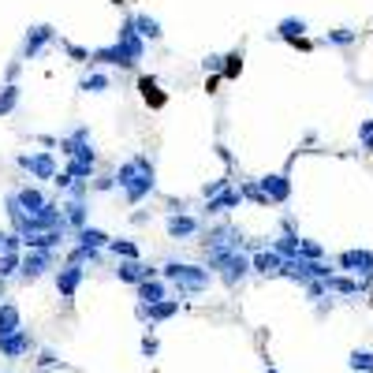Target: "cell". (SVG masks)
<instances>
[{"label":"cell","mask_w":373,"mask_h":373,"mask_svg":"<svg viewBox=\"0 0 373 373\" xmlns=\"http://www.w3.org/2000/svg\"><path fill=\"white\" fill-rule=\"evenodd\" d=\"M116 183L124 186L127 202H142V198L153 191V165L146 161V157H131V161L119 165Z\"/></svg>","instance_id":"obj_1"},{"label":"cell","mask_w":373,"mask_h":373,"mask_svg":"<svg viewBox=\"0 0 373 373\" xmlns=\"http://www.w3.org/2000/svg\"><path fill=\"white\" fill-rule=\"evenodd\" d=\"M165 280H172L179 291H202V288H209V269L183 265V261H168L165 265Z\"/></svg>","instance_id":"obj_2"},{"label":"cell","mask_w":373,"mask_h":373,"mask_svg":"<svg viewBox=\"0 0 373 373\" xmlns=\"http://www.w3.org/2000/svg\"><path fill=\"white\" fill-rule=\"evenodd\" d=\"M206 261H209V269H217L228 284H239L254 265H250V258L247 254H239V250H232V254H206Z\"/></svg>","instance_id":"obj_3"},{"label":"cell","mask_w":373,"mask_h":373,"mask_svg":"<svg viewBox=\"0 0 373 373\" xmlns=\"http://www.w3.org/2000/svg\"><path fill=\"white\" fill-rule=\"evenodd\" d=\"M116 45H119V52H124L127 68H135V64L142 60L146 45H142V34L135 30V19H127L124 26H119V37H116Z\"/></svg>","instance_id":"obj_4"},{"label":"cell","mask_w":373,"mask_h":373,"mask_svg":"<svg viewBox=\"0 0 373 373\" xmlns=\"http://www.w3.org/2000/svg\"><path fill=\"white\" fill-rule=\"evenodd\" d=\"M19 165L30 172L34 179H52V183H57V161H52L49 150H42V153H23Z\"/></svg>","instance_id":"obj_5"},{"label":"cell","mask_w":373,"mask_h":373,"mask_svg":"<svg viewBox=\"0 0 373 373\" xmlns=\"http://www.w3.org/2000/svg\"><path fill=\"white\" fill-rule=\"evenodd\" d=\"M340 269H348L355 280L358 276H373V250H343L340 254Z\"/></svg>","instance_id":"obj_6"},{"label":"cell","mask_w":373,"mask_h":373,"mask_svg":"<svg viewBox=\"0 0 373 373\" xmlns=\"http://www.w3.org/2000/svg\"><path fill=\"white\" fill-rule=\"evenodd\" d=\"M60 150L68 153L71 161H90V165H93V150H90V131H86V127H78L75 135L60 138Z\"/></svg>","instance_id":"obj_7"},{"label":"cell","mask_w":373,"mask_h":373,"mask_svg":"<svg viewBox=\"0 0 373 373\" xmlns=\"http://www.w3.org/2000/svg\"><path fill=\"white\" fill-rule=\"evenodd\" d=\"M52 269V250H26L23 254V280H37Z\"/></svg>","instance_id":"obj_8"},{"label":"cell","mask_w":373,"mask_h":373,"mask_svg":"<svg viewBox=\"0 0 373 373\" xmlns=\"http://www.w3.org/2000/svg\"><path fill=\"white\" fill-rule=\"evenodd\" d=\"M258 186H261V194H265V202H288V194H291V183H288V176H265V179H258Z\"/></svg>","instance_id":"obj_9"},{"label":"cell","mask_w":373,"mask_h":373,"mask_svg":"<svg viewBox=\"0 0 373 373\" xmlns=\"http://www.w3.org/2000/svg\"><path fill=\"white\" fill-rule=\"evenodd\" d=\"M179 310V299H168V302H157V306H142L138 302V317H142V321H150V325H157V321H168V317L172 314H176Z\"/></svg>","instance_id":"obj_10"},{"label":"cell","mask_w":373,"mask_h":373,"mask_svg":"<svg viewBox=\"0 0 373 373\" xmlns=\"http://www.w3.org/2000/svg\"><path fill=\"white\" fill-rule=\"evenodd\" d=\"M78 284H83V265H64V269L57 273V291L64 299H71L78 291Z\"/></svg>","instance_id":"obj_11"},{"label":"cell","mask_w":373,"mask_h":373,"mask_svg":"<svg viewBox=\"0 0 373 373\" xmlns=\"http://www.w3.org/2000/svg\"><path fill=\"white\" fill-rule=\"evenodd\" d=\"M250 265H254V269L261 273V276H276V273H284V258L276 254V250H258L254 258H250Z\"/></svg>","instance_id":"obj_12"},{"label":"cell","mask_w":373,"mask_h":373,"mask_svg":"<svg viewBox=\"0 0 373 373\" xmlns=\"http://www.w3.org/2000/svg\"><path fill=\"white\" fill-rule=\"evenodd\" d=\"M116 276L124 280V284H146V280H153V269L142 265V261H119Z\"/></svg>","instance_id":"obj_13"},{"label":"cell","mask_w":373,"mask_h":373,"mask_svg":"<svg viewBox=\"0 0 373 373\" xmlns=\"http://www.w3.org/2000/svg\"><path fill=\"white\" fill-rule=\"evenodd\" d=\"M16 202H19V209L26 213V217H34V213H42L49 206V198L42 191H34V186H23V191H16Z\"/></svg>","instance_id":"obj_14"},{"label":"cell","mask_w":373,"mask_h":373,"mask_svg":"<svg viewBox=\"0 0 373 373\" xmlns=\"http://www.w3.org/2000/svg\"><path fill=\"white\" fill-rule=\"evenodd\" d=\"M30 351V332H16V336H0V355L4 358H23Z\"/></svg>","instance_id":"obj_15"},{"label":"cell","mask_w":373,"mask_h":373,"mask_svg":"<svg viewBox=\"0 0 373 373\" xmlns=\"http://www.w3.org/2000/svg\"><path fill=\"white\" fill-rule=\"evenodd\" d=\"M138 299L142 306H157V302H168V288H165V280H146V284H138Z\"/></svg>","instance_id":"obj_16"},{"label":"cell","mask_w":373,"mask_h":373,"mask_svg":"<svg viewBox=\"0 0 373 373\" xmlns=\"http://www.w3.org/2000/svg\"><path fill=\"white\" fill-rule=\"evenodd\" d=\"M16 332H23L19 306L16 302H0V336H16Z\"/></svg>","instance_id":"obj_17"},{"label":"cell","mask_w":373,"mask_h":373,"mask_svg":"<svg viewBox=\"0 0 373 373\" xmlns=\"http://www.w3.org/2000/svg\"><path fill=\"white\" fill-rule=\"evenodd\" d=\"M49 42H52V26H34V30L26 34V45H23V52H26V57H37V52H42Z\"/></svg>","instance_id":"obj_18"},{"label":"cell","mask_w":373,"mask_h":373,"mask_svg":"<svg viewBox=\"0 0 373 373\" xmlns=\"http://www.w3.org/2000/svg\"><path fill=\"white\" fill-rule=\"evenodd\" d=\"M194 232H198L194 217H179V213H176V217H168V235L172 239H191Z\"/></svg>","instance_id":"obj_19"},{"label":"cell","mask_w":373,"mask_h":373,"mask_svg":"<svg viewBox=\"0 0 373 373\" xmlns=\"http://www.w3.org/2000/svg\"><path fill=\"white\" fill-rule=\"evenodd\" d=\"M239 202H243V191H235V186H228L224 194L209 198V213H228V209H235Z\"/></svg>","instance_id":"obj_20"},{"label":"cell","mask_w":373,"mask_h":373,"mask_svg":"<svg viewBox=\"0 0 373 373\" xmlns=\"http://www.w3.org/2000/svg\"><path fill=\"white\" fill-rule=\"evenodd\" d=\"M362 280H351V276H332L328 280V291H340V295H362Z\"/></svg>","instance_id":"obj_21"},{"label":"cell","mask_w":373,"mask_h":373,"mask_svg":"<svg viewBox=\"0 0 373 373\" xmlns=\"http://www.w3.org/2000/svg\"><path fill=\"white\" fill-rule=\"evenodd\" d=\"M78 247H86V250H101V247H109V235L97 232V228H83V232H78Z\"/></svg>","instance_id":"obj_22"},{"label":"cell","mask_w":373,"mask_h":373,"mask_svg":"<svg viewBox=\"0 0 373 373\" xmlns=\"http://www.w3.org/2000/svg\"><path fill=\"white\" fill-rule=\"evenodd\" d=\"M109 86H112V78H109V75H101V71L86 75L83 83H78V90H83V93H105Z\"/></svg>","instance_id":"obj_23"},{"label":"cell","mask_w":373,"mask_h":373,"mask_svg":"<svg viewBox=\"0 0 373 373\" xmlns=\"http://www.w3.org/2000/svg\"><path fill=\"white\" fill-rule=\"evenodd\" d=\"M64 217H68V220L75 224V228H78V232H83V228H86V206H83V202H78V198H71V202H68V206H64Z\"/></svg>","instance_id":"obj_24"},{"label":"cell","mask_w":373,"mask_h":373,"mask_svg":"<svg viewBox=\"0 0 373 373\" xmlns=\"http://www.w3.org/2000/svg\"><path fill=\"white\" fill-rule=\"evenodd\" d=\"M276 30H280V37H288V42H299V37L306 34V19H284Z\"/></svg>","instance_id":"obj_25"},{"label":"cell","mask_w":373,"mask_h":373,"mask_svg":"<svg viewBox=\"0 0 373 373\" xmlns=\"http://www.w3.org/2000/svg\"><path fill=\"white\" fill-rule=\"evenodd\" d=\"M135 30L142 37H150V42H157V37H161V23L150 19V16H135Z\"/></svg>","instance_id":"obj_26"},{"label":"cell","mask_w":373,"mask_h":373,"mask_svg":"<svg viewBox=\"0 0 373 373\" xmlns=\"http://www.w3.org/2000/svg\"><path fill=\"white\" fill-rule=\"evenodd\" d=\"M109 250H112L116 258H124V261H138V247L127 243V239H116V243H109Z\"/></svg>","instance_id":"obj_27"},{"label":"cell","mask_w":373,"mask_h":373,"mask_svg":"<svg viewBox=\"0 0 373 373\" xmlns=\"http://www.w3.org/2000/svg\"><path fill=\"white\" fill-rule=\"evenodd\" d=\"M16 105H19V86H16V83H8L4 90H0V116L11 112Z\"/></svg>","instance_id":"obj_28"},{"label":"cell","mask_w":373,"mask_h":373,"mask_svg":"<svg viewBox=\"0 0 373 373\" xmlns=\"http://www.w3.org/2000/svg\"><path fill=\"white\" fill-rule=\"evenodd\" d=\"M11 273H23V258L19 254H0V280L11 276Z\"/></svg>","instance_id":"obj_29"},{"label":"cell","mask_w":373,"mask_h":373,"mask_svg":"<svg viewBox=\"0 0 373 373\" xmlns=\"http://www.w3.org/2000/svg\"><path fill=\"white\" fill-rule=\"evenodd\" d=\"M351 369L355 373H373V351H355L351 355Z\"/></svg>","instance_id":"obj_30"},{"label":"cell","mask_w":373,"mask_h":373,"mask_svg":"<svg viewBox=\"0 0 373 373\" xmlns=\"http://www.w3.org/2000/svg\"><path fill=\"white\" fill-rule=\"evenodd\" d=\"M325 42H328V45H351V42H355V30H348V26H340V30H328Z\"/></svg>","instance_id":"obj_31"},{"label":"cell","mask_w":373,"mask_h":373,"mask_svg":"<svg viewBox=\"0 0 373 373\" xmlns=\"http://www.w3.org/2000/svg\"><path fill=\"white\" fill-rule=\"evenodd\" d=\"M358 142H362L366 153H373V119H362V124H358Z\"/></svg>","instance_id":"obj_32"},{"label":"cell","mask_w":373,"mask_h":373,"mask_svg":"<svg viewBox=\"0 0 373 373\" xmlns=\"http://www.w3.org/2000/svg\"><path fill=\"white\" fill-rule=\"evenodd\" d=\"M68 176H71V179H90V176H93V165H90V161H71V165H68Z\"/></svg>","instance_id":"obj_33"},{"label":"cell","mask_w":373,"mask_h":373,"mask_svg":"<svg viewBox=\"0 0 373 373\" xmlns=\"http://www.w3.org/2000/svg\"><path fill=\"white\" fill-rule=\"evenodd\" d=\"M321 254H325V250H321V247H317V243H314V239H302V254H299V258H310V261H321Z\"/></svg>","instance_id":"obj_34"},{"label":"cell","mask_w":373,"mask_h":373,"mask_svg":"<svg viewBox=\"0 0 373 373\" xmlns=\"http://www.w3.org/2000/svg\"><path fill=\"white\" fill-rule=\"evenodd\" d=\"M138 90H142V97H146V101H161V93H157V83H153V78H142Z\"/></svg>","instance_id":"obj_35"},{"label":"cell","mask_w":373,"mask_h":373,"mask_svg":"<svg viewBox=\"0 0 373 373\" xmlns=\"http://www.w3.org/2000/svg\"><path fill=\"white\" fill-rule=\"evenodd\" d=\"M157 351H161V343H157L153 336H142V355H146V358H153Z\"/></svg>","instance_id":"obj_36"},{"label":"cell","mask_w":373,"mask_h":373,"mask_svg":"<svg viewBox=\"0 0 373 373\" xmlns=\"http://www.w3.org/2000/svg\"><path fill=\"white\" fill-rule=\"evenodd\" d=\"M112 183H116L112 176H101L97 183H93V191H109V186H112Z\"/></svg>","instance_id":"obj_37"},{"label":"cell","mask_w":373,"mask_h":373,"mask_svg":"<svg viewBox=\"0 0 373 373\" xmlns=\"http://www.w3.org/2000/svg\"><path fill=\"white\" fill-rule=\"evenodd\" d=\"M37 362H42V366H52V362H60V358H57V351H42V358H37Z\"/></svg>","instance_id":"obj_38"},{"label":"cell","mask_w":373,"mask_h":373,"mask_svg":"<svg viewBox=\"0 0 373 373\" xmlns=\"http://www.w3.org/2000/svg\"><path fill=\"white\" fill-rule=\"evenodd\" d=\"M265 373H280V369H273V366H269V369H265Z\"/></svg>","instance_id":"obj_39"}]
</instances>
